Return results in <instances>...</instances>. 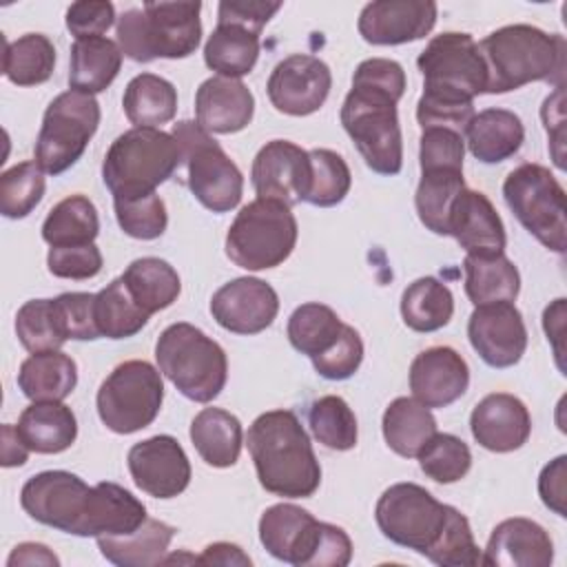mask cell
I'll list each match as a JSON object with an SVG mask.
<instances>
[{
    "label": "cell",
    "instance_id": "obj_46",
    "mask_svg": "<svg viewBox=\"0 0 567 567\" xmlns=\"http://www.w3.org/2000/svg\"><path fill=\"white\" fill-rule=\"evenodd\" d=\"M310 155V182L303 202L330 208L346 199L352 186V173L346 159L330 148H312Z\"/></svg>",
    "mask_w": 567,
    "mask_h": 567
},
{
    "label": "cell",
    "instance_id": "obj_34",
    "mask_svg": "<svg viewBox=\"0 0 567 567\" xmlns=\"http://www.w3.org/2000/svg\"><path fill=\"white\" fill-rule=\"evenodd\" d=\"M259 35L241 24L217 22L204 44V62L221 78L239 80L248 75L259 58Z\"/></svg>",
    "mask_w": 567,
    "mask_h": 567
},
{
    "label": "cell",
    "instance_id": "obj_47",
    "mask_svg": "<svg viewBox=\"0 0 567 567\" xmlns=\"http://www.w3.org/2000/svg\"><path fill=\"white\" fill-rule=\"evenodd\" d=\"M44 171L35 159L20 162L0 175V213L9 219L27 217L44 197Z\"/></svg>",
    "mask_w": 567,
    "mask_h": 567
},
{
    "label": "cell",
    "instance_id": "obj_57",
    "mask_svg": "<svg viewBox=\"0 0 567 567\" xmlns=\"http://www.w3.org/2000/svg\"><path fill=\"white\" fill-rule=\"evenodd\" d=\"M281 9V2H264V0H224L217 7V22L241 24L255 33L268 24V20Z\"/></svg>",
    "mask_w": 567,
    "mask_h": 567
},
{
    "label": "cell",
    "instance_id": "obj_63",
    "mask_svg": "<svg viewBox=\"0 0 567 567\" xmlns=\"http://www.w3.org/2000/svg\"><path fill=\"white\" fill-rule=\"evenodd\" d=\"M29 447L22 441V436L18 434L16 425L4 423L2 425V467H20L27 463L29 458Z\"/></svg>",
    "mask_w": 567,
    "mask_h": 567
},
{
    "label": "cell",
    "instance_id": "obj_50",
    "mask_svg": "<svg viewBox=\"0 0 567 567\" xmlns=\"http://www.w3.org/2000/svg\"><path fill=\"white\" fill-rule=\"evenodd\" d=\"M113 210L124 235L133 239H157L164 235L168 226L166 204L157 193L128 199H113Z\"/></svg>",
    "mask_w": 567,
    "mask_h": 567
},
{
    "label": "cell",
    "instance_id": "obj_18",
    "mask_svg": "<svg viewBox=\"0 0 567 567\" xmlns=\"http://www.w3.org/2000/svg\"><path fill=\"white\" fill-rule=\"evenodd\" d=\"M133 483L153 498L179 496L193 476L190 461L171 434H155L135 443L126 456Z\"/></svg>",
    "mask_w": 567,
    "mask_h": 567
},
{
    "label": "cell",
    "instance_id": "obj_20",
    "mask_svg": "<svg viewBox=\"0 0 567 567\" xmlns=\"http://www.w3.org/2000/svg\"><path fill=\"white\" fill-rule=\"evenodd\" d=\"M250 182L261 199H277L286 206L303 202L310 182V155L288 140L264 144L250 168Z\"/></svg>",
    "mask_w": 567,
    "mask_h": 567
},
{
    "label": "cell",
    "instance_id": "obj_43",
    "mask_svg": "<svg viewBox=\"0 0 567 567\" xmlns=\"http://www.w3.org/2000/svg\"><path fill=\"white\" fill-rule=\"evenodd\" d=\"M93 310L100 337L106 339L135 337L148 323L151 317L133 301L122 277L113 279L100 292H95Z\"/></svg>",
    "mask_w": 567,
    "mask_h": 567
},
{
    "label": "cell",
    "instance_id": "obj_2",
    "mask_svg": "<svg viewBox=\"0 0 567 567\" xmlns=\"http://www.w3.org/2000/svg\"><path fill=\"white\" fill-rule=\"evenodd\" d=\"M259 485L284 498H308L321 485V465L308 432L290 410L259 414L246 434Z\"/></svg>",
    "mask_w": 567,
    "mask_h": 567
},
{
    "label": "cell",
    "instance_id": "obj_32",
    "mask_svg": "<svg viewBox=\"0 0 567 567\" xmlns=\"http://www.w3.org/2000/svg\"><path fill=\"white\" fill-rule=\"evenodd\" d=\"M190 441L206 465L233 467L244 445V430L228 410L204 408L190 423Z\"/></svg>",
    "mask_w": 567,
    "mask_h": 567
},
{
    "label": "cell",
    "instance_id": "obj_62",
    "mask_svg": "<svg viewBox=\"0 0 567 567\" xmlns=\"http://www.w3.org/2000/svg\"><path fill=\"white\" fill-rule=\"evenodd\" d=\"M16 565H47L58 567L60 558L42 543H20L13 547V551L7 558V567Z\"/></svg>",
    "mask_w": 567,
    "mask_h": 567
},
{
    "label": "cell",
    "instance_id": "obj_45",
    "mask_svg": "<svg viewBox=\"0 0 567 567\" xmlns=\"http://www.w3.org/2000/svg\"><path fill=\"white\" fill-rule=\"evenodd\" d=\"M312 436L328 450L346 452L357 445L359 427L352 408L337 394H326L312 401L308 410Z\"/></svg>",
    "mask_w": 567,
    "mask_h": 567
},
{
    "label": "cell",
    "instance_id": "obj_38",
    "mask_svg": "<svg viewBox=\"0 0 567 567\" xmlns=\"http://www.w3.org/2000/svg\"><path fill=\"white\" fill-rule=\"evenodd\" d=\"M346 323L337 317V312L319 301L301 303L292 310L288 319V341L290 346L306 354L308 359H317L326 354L343 334Z\"/></svg>",
    "mask_w": 567,
    "mask_h": 567
},
{
    "label": "cell",
    "instance_id": "obj_37",
    "mask_svg": "<svg viewBox=\"0 0 567 567\" xmlns=\"http://www.w3.org/2000/svg\"><path fill=\"white\" fill-rule=\"evenodd\" d=\"M465 295L474 306L514 301L520 290L518 268L501 255H465Z\"/></svg>",
    "mask_w": 567,
    "mask_h": 567
},
{
    "label": "cell",
    "instance_id": "obj_7",
    "mask_svg": "<svg viewBox=\"0 0 567 567\" xmlns=\"http://www.w3.org/2000/svg\"><path fill=\"white\" fill-rule=\"evenodd\" d=\"M159 372L190 401H215L228 379L224 348L186 321L171 323L155 343Z\"/></svg>",
    "mask_w": 567,
    "mask_h": 567
},
{
    "label": "cell",
    "instance_id": "obj_29",
    "mask_svg": "<svg viewBox=\"0 0 567 567\" xmlns=\"http://www.w3.org/2000/svg\"><path fill=\"white\" fill-rule=\"evenodd\" d=\"M78 385V365L62 350L29 354L18 370V388L31 401H64Z\"/></svg>",
    "mask_w": 567,
    "mask_h": 567
},
{
    "label": "cell",
    "instance_id": "obj_23",
    "mask_svg": "<svg viewBox=\"0 0 567 567\" xmlns=\"http://www.w3.org/2000/svg\"><path fill=\"white\" fill-rule=\"evenodd\" d=\"M470 385L465 359L450 346H434L419 352L410 365L412 396L425 408H447Z\"/></svg>",
    "mask_w": 567,
    "mask_h": 567
},
{
    "label": "cell",
    "instance_id": "obj_54",
    "mask_svg": "<svg viewBox=\"0 0 567 567\" xmlns=\"http://www.w3.org/2000/svg\"><path fill=\"white\" fill-rule=\"evenodd\" d=\"M60 317L69 339L75 341H93L100 339V330L95 326V295L93 292H62L55 297Z\"/></svg>",
    "mask_w": 567,
    "mask_h": 567
},
{
    "label": "cell",
    "instance_id": "obj_21",
    "mask_svg": "<svg viewBox=\"0 0 567 567\" xmlns=\"http://www.w3.org/2000/svg\"><path fill=\"white\" fill-rule=\"evenodd\" d=\"M432 0H374L359 13V35L368 44L394 47L425 38L436 24Z\"/></svg>",
    "mask_w": 567,
    "mask_h": 567
},
{
    "label": "cell",
    "instance_id": "obj_13",
    "mask_svg": "<svg viewBox=\"0 0 567 567\" xmlns=\"http://www.w3.org/2000/svg\"><path fill=\"white\" fill-rule=\"evenodd\" d=\"M97 126L100 104L93 95L73 89L55 95L35 140V164L49 175L69 171L86 151Z\"/></svg>",
    "mask_w": 567,
    "mask_h": 567
},
{
    "label": "cell",
    "instance_id": "obj_22",
    "mask_svg": "<svg viewBox=\"0 0 567 567\" xmlns=\"http://www.w3.org/2000/svg\"><path fill=\"white\" fill-rule=\"evenodd\" d=\"M470 430L481 447L507 454L527 443L532 434V416L518 396L492 392L474 405L470 414Z\"/></svg>",
    "mask_w": 567,
    "mask_h": 567
},
{
    "label": "cell",
    "instance_id": "obj_36",
    "mask_svg": "<svg viewBox=\"0 0 567 567\" xmlns=\"http://www.w3.org/2000/svg\"><path fill=\"white\" fill-rule=\"evenodd\" d=\"M124 115L135 128H159L177 113V89L162 75H135L122 95Z\"/></svg>",
    "mask_w": 567,
    "mask_h": 567
},
{
    "label": "cell",
    "instance_id": "obj_35",
    "mask_svg": "<svg viewBox=\"0 0 567 567\" xmlns=\"http://www.w3.org/2000/svg\"><path fill=\"white\" fill-rule=\"evenodd\" d=\"M133 301L146 312L155 315L173 306L182 292L177 270L159 257L133 259L120 275Z\"/></svg>",
    "mask_w": 567,
    "mask_h": 567
},
{
    "label": "cell",
    "instance_id": "obj_49",
    "mask_svg": "<svg viewBox=\"0 0 567 567\" xmlns=\"http://www.w3.org/2000/svg\"><path fill=\"white\" fill-rule=\"evenodd\" d=\"M425 558L443 567H476L483 560L481 547L474 540L470 520L452 505H447L445 525Z\"/></svg>",
    "mask_w": 567,
    "mask_h": 567
},
{
    "label": "cell",
    "instance_id": "obj_9",
    "mask_svg": "<svg viewBox=\"0 0 567 567\" xmlns=\"http://www.w3.org/2000/svg\"><path fill=\"white\" fill-rule=\"evenodd\" d=\"M423 75V97L450 104H472L485 93L487 69L470 33L445 31L434 35L416 58Z\"/></svg>",
    "mask_w": 567,
    "mask_h": 567
},
{
    "label": "cell",
    "instance_id": "obj_6",
    "mask_svg": "<svg viewBox=\"0 0 567 567\" xmlns=\"http://www.w3.org/2000/svg\"><path fill=\"white\" fill-rule=\"evenodd\" d=\"M184 153L173 133L162 128H128L117 135L102 162V179L113 199L155 193L173 177Z\"/></svg>",
    "mask_w": 567,
    "mask_h": 567
},
{
    "label": "cell",
    "instance_id": "obj_60",
    "mask_svg": "<svg viewBox=\"0 0 567 567\" xmlns=\"http://www.w3.org/2000/svg\"><path fill=\"white\" fill-rule=\"evenodd\" d=\"M543 328L547 334V341L554 348V357L558 363V370L563 372V334H565V299H554L545 312H543Z\"/></svg>",
    "mask_w": 567,
    "mask_h": 567
},
{
    "label": "cell",
    "instance_id": "obj_1",
    "mask_svg": "<svg viewBox=\"0 0 567 567\" xmlns=\"http://www.w3.org/2000/svg\"><path fill=\"white\" fill-rule=\"evenodd\" d=\"M405 71L388 58L363 60L341 104V126L354 142L365 166L379 175L403 168V137L396 104L405 93Z\"/></svg>",
    "mask_w": 567,
    "mask_h": 567
},
{
    "label": "cell",
    "instance_id": "obj_5",
    "mask_svg": "<svg viewBox=\"0 0 567 567\" xmlns=\"http://www.w3.org/2000/svg\"><path fill=\"white\" fill-rule=\"evenodd\" d=\"M202 2H144L117 18V44L135 62L188 58L202 40Z\"/></svg>",
    "mask_w": 567,
    "mask_h": 567
},
{
    "label": "cell",
    "instance_id": "obj_42",
    "mask_svg": "<svg viewBox=\"0 0 567 567\" xmlns=\"http://www.w3.org/2000/svg\"><path fill=\"white\" fill-rule=\"evenodd\" d=\"M55 47L44 33H24L13 42L4 40L2 73L18 86H38L53 75Z\"/></svg>",
    "mask_w": 567,
    "mask_h": 567
},
{
    "label": "cell",
    "instance_id": "obj_15",
    "mask_svg": "<svg viewBox=\"0 0 567 567\" xmlns=\"http://www.w3.org/2000/svg\"><path fill=\"white\" fill-rule=\"evenodd\" d=\"M95 487L66 470L38 472L20 489L22 509L38 523L86 538Z\"/></svg>",
    "mask_w": 567,
    "mask_h": 567
},
{
    "label": "cell",
    "instance_id": "obj_39",
    "mask_svg": "<svg viewBox=\"0 0 567 567\" xmlns=\"http://www.w3.org/2000/svg\"><path fill=\"white\" fill-rule=\"evenodd\" d=\"M454 315L452 290L434 277L414 279L401 295L403 323L414 332H436Z\"/></svg>",
    "mask_w": 567,
    "mask_h": 567
},
{
    "label": "cell",
    "instance_id": "obj_30",
    "mask_svg": "<svg viewBox=\"0 0 567 567\" xmlns=\"http://www.w3.org/2000/svg\"><path fill=\"white\" fill-rule=\"evenodd\" d=\"M175 532L177 529L164 520L146 518L133 534L100 536L95 540L100 554L117 567H153L164 563Z\"/></svg>",
    "mask_w": 567,
    "mask_h": 567
},
{
    "label": "cell",
    "instance_id": "obj_19",
    "mask_svg": "<svg viewBox=\"0 0 567 567\" xmlns=\"http://www.w3.org/2000/svg\"><path fill=\"white\" fill-rule=\"evenodd\" d=\"M279 312V295L257 277H237L215 290L213 319L235 334H259L272 326Z\"/></svg>",
    "mask_w": 567,
    "mask_h": 567
},
{
    "label": "cell",
    "instance_id": "obj_61",
    "mask_svg": "<svg viewBox=\"0 0 567 567\" xmlns=\"http://www.w3.org/2000/svg\"><path fill=\"white\" fill-rule=\"evenodd\" d=\"M197 563L204 565H239V567H250L252 560L248 554H244V549L235 543H210L199 556Z\"/></svg>",
    "mask_w": 567,
    "mask_h": 567
},
{
    "label": "cell",
    "instance_id": "obj_28",
    "mask_svg": "<svg viewBox=\"0 0 567 567\" xmlns=\"http://www.w3.org/2000/svg\"><path fill=\"white\" fill-rule=\"evenodd\" d=\"M18 434L35 454H60L75 443L78 421L62 401H38L22 410Z\"/></svg>",
    "mask_w": 567,
    "mask_h": 567
},
{
    "label": "cell",
    "instance_id": "obj_11",
    "mask_svg": "<svg viewBox=\"0 0 567 567\" xmlns=\"http://www.w3.org/2000/svg\"><path fill=\"white\" fill-rule=\"evenodd\" d=\"M162 401V372L142 359L115 365L95 396L100 421L115 434H133L148 427L157 419Z\"/></svg>",
    "mask_w": 567,
    "mask_h": 567
},
{
    "label": "cell",
    "instance_id": "obj_52",
    "mask_svg": "<svg viewBox=\"0 0 567 567\" xmlns=\"http://www.w3.org/2000/svg\"><path fill=\"white\" fill-rule=\"evenodd\" d=\"M310 361H312V368L317 370V374L328 381L350 379L363 361V341H361L359 332L346 323L343 334L337 341V346L330 348L326 354L310 359Z\"/></svg>",
    "mask_w": 567,
    "mask_h": 567
},
{
    "label": "cell",
    "instance_id": "obj_10",
    "mask_svg": "<svg viewBox=\"0 0 567 567\" xmlns=\"http://www.w3.org/2000/svg\"><path fill=\"white\" fill-rule=\"evenodd\" d=\"M503 197L529 235H534L551 252H565V188L547 166L532 162L516 166L503 182Z\"/></svg>",
    "mask_w": 567,
    "mask_h": 567
},
{
    "label": "cell",
    "instance_id": "obj_48",
    "mask_svg": "<svg viewBox=\"0 0 567 567\" xmlns=\"http://www.w3.org/2000/svg\"><path fill=\"white\" fill-rule=\"evenodd\" d=\"M421 472L443 485L461 481L472 467V452L467 443L454 434L436 432L419 452Z\"/></svg>",
    "mask_w": 567,
    "mask_h": 567
},
{
    "label": "cell",
    "instance_id": "obj_16",
    "mask_svg": "<svg viewBox=\"0 0 567 567\" xmlns=\"http://www.w3.org/2000/svg\"><path fill=\"white\" fill-rule=\"evenodd\" d=\"M332 89L330 66L317 55L292 53L284 58L268 78L270 104L286 115L306 117L323 106Z\"/></svg>",
    "mask_w": 567,
    "mask_h": 567
},
{
    "label": "cell",
    "instance_id": "obj_26",
    "mask_svg": "<svg viewBox=\"0 0 567 567\" xmlns=\"http://www.w3.org/2000/svg\"><path fill=\"white\" fill-rule=\"evenodd\" d=\"M467 255H501L505 226L494 204L481 190L463 188L450 215V233Z\"/></svg>",
    "mask_w": 567,
    "mask_h": 567
},
{
    "label": "cell",
    "instance_id": "obj_59",
    "mask_svg": "<svg viewBox=\"0 0 567 567\" xmlns=\"http://www.w3.org/2000/svg\"><path fill=\"white\" fill-rule=\"evenodd\" d=\"M563 97H565V86H556V91L543 102L540 117L545 124L547 135H551V155L558 168H565L563 162V146H565V111H563Z\"/></svg>",
    "mask_w": 567,
    "mask_h": 567
},
{
    "label": "cell",
    "instance_id": "obj_25",
    "mask_svg": "<svg viewBox=\"0 0 567 567\" xmlns=\"http://www.w3.org/2000/svg\"><path fill=\"white\" fill-rule=\"evenodd\" d=\"M252 113L255 97L241 80L213 75L195 93V117L208 133H237L250 124Z\"/></svg>",
    "mask_w": 567,
    "mask_h": 567
},
{
    "label": "cell",
    "instance_id": "obj_44",
    "mask_svg": "<svg viewBox=\"0 0 567 567\" xmlns=\"http://www.w3.org/2000/svg\"><path fill=\"white\" fill-rule=\"evenodd\" d=\"M16 334L18 341L29 350L49 352L60 350L69 337L60 317V308L55 299H29L20 306L16 315Z\"/></svg>",
    "mask_w": 567,
    "mask_h": 567
},
{
    "label": "cell",
    "instance_id": "obj_51",
    "mask_svg": "<svg viewBox=\"0 0 567 567\" xmlns=\"http://www.w3.org/2000/svg\"><path fill=\"white\" fill-rule=\"evenodd\" d=\"M465 137L452 128H423L419 140V164L423 171H463Z\"/></svg>",
    "mask_w": 567,
    "mask_h": 567
},
{
    "label": "cell",
    "instance_id": "obj_40",
    "mask_svg": "<svg viewBox=\"0 0 567 567\" xmlns=\"http://www.w3.org/2000/svg\"><path fill=\"white\" fill-rule=\"evenodd\" d=\"M100 233V219L93 202L84 195H69L58 202L42 221V239L51 248L86 246Z\"/></svg>",
    "mask_w": 567,
    "mask_h": 567
},
{
    "label": "cell",
    "instance_id": "obj_58",
    "mask_svg": "<svg viewBox=\"0 0 567 567\" xmlns=\"http://www.w3.org/2000/svg\"><path fill=\"white\" fill-rule=\"evenodd\" d=\"M567 456L560 454L554 461H549L538 476V494L545 507H549L558 516H567L565 507V494H567Z\"/></svg>",
    "mask_w": 567,
    "mask_h": 567
},
{
    "label": "cell",
    "instance_id": "obj_56",
    "mask_svg": "<svg viewBox=\"0 0 567 567\" xmlns=\"http://www.w3.org/2000/svg\"><path fill=\"white\" fill-rule=\"evenodd\" d=\"M474 117V104H450V102H436L427 97H419L416 102V122L421 128L430 126H443L452 128L461 135H465L467 124Z\"/></svg>",
    "mask_w": 567,
    "mask_h": 567
},
{
    "label": "cell",
    "instance_id": "obj_31",
    "mask_svg": "<svg viewBox=\"0 0 567 567\" xmlns=\"http://www.w3.org/2000/svg\"><path fill=\"white\" fill-rule=\"evenodd\" d=\"M122 49L104 35L75 40L69 62V86L80 93H102L122 69Z\"/></svg>",
    "mask_w": 567,
    "mask_h": 567
},
{
    "label": "cell",
    "instance_id": "obj_53",
    "mask_svg": "<svg viewBox=\"0 0 567 567\" xmlns=\"http://www.w3.org/2000/svg\"><path fill=\"white\" fill-rule=\"evenodd\" d=\"M102 252L95 244L86 246H64V248H49L47 266L53 277L60 279H93L102 270Z\"/></svg>",
    "mask_w": 567,
    "mask_h": 567
},
{
    "label": "cell",
    "instance_id": "obj_8",
    "mask_svg": "<svg viewBox=\"0 0 567 567\" xmlns=\"http://www.w3.org/2000/svg\"><path fill=\"white\" fill-rule=\"evenodd\" d=\"M299 237L297 219L284 202L252 199L226 233V255L244 270H268L284 264Z\"/></svg>",
    "mask_w": 567,
    "mask_h": 567
},
{
    "label": "cell",
    "instance_id": "obj_4",
    "mask_svg": "<svg viewBox=\"0 0 567 567\" xmlns=\"http://www.w3.org/2000/svg\"><path fill=\"white\" fill-rule=\"evenodd\" d=\"M259 540L272 558L295 567H346L352 560V540L341 527L292 503L270 505L261 514Z\"/></svg>",
    "mask_w": 567,
    "mask_h": 567
},
{
    "label": "cell",
    "instance_id": "obj_24",
    "mask_svg": "<svg viewBox=\"0 0 567 567\" xmlns=\"http://www.w3.org/2000/svg\"><path fill=\"white\" fill-rule=\"evenodd\" d=\"M554 560L551 536L532 518L501 520L487 540L481 565L489 567H549Z\"/></svg>",
    "mask_w": 567,
    "mask_h": 567
},
{
    "label": "cell",
    "instance_id": "obj_12",
    "mask_svg": "<svg viewBox=\"0 0 567 567\" xmlns=\"http://www.w3.org/2000/svg\"><path fill=\"white\" fill-rule=\"evenodd\" d=\"M171 133L182 146L184 164L188 168L186 182L195 199L213 213L233 210L244 195V175L239 166L197 122H177Z\"/></svg>",
    "mask_w": 567,
    "mask_h": 567
},
{
    "label": "cell",
    "instance_id": "obj_33",
    "mask_svg": "<svg viewBox=\"0 0 567 567\" xmlns=\"http://www.w3.org/2000/svg\"><path fill=\"white\" fill-rule=\"evenodd\" d=\"M381 430L388 447L403 456L416 458L425 443L439 432L436 419L414 396H396L383 412Z\"/></svg>",
    "mask_w": 567,
    "mask_h": 567
},
{
    "label": "cell",
    "instance_id": "obj_27",
    "mask_svg": "<svg viewBox=\"0 0 567 567\" xmlns=\"http://www.w3.org/2000/svg\"><path fill=\"white\" fill-rule=\"evenodd\" d=\"M463 137L478 162L498 164L518 153L525 140V126L514 111L485 109L474 113Z\"/></svg>",
    "mask_w": 567,
    "mask_h": 567
},
{
    "label": "cell",
    "instance_id": "obj_3",
    "mask_svg": "<svg viewBox=\"0 0 567 567\" xmlns=\"http://www.w3.org/2000/svg\"><path fill=\"white\" fill-rule=\"evenodd\" d=\"M487 69L485 93H507L532 82L565 80V38L532 24H507L478 42Z\"/></svg>",
    "mask_w": 567,
    "mask_h": 567
},
{
    "label": "cell",
    "instance_id": "obj_17",
    "mask_svg": "<svg viewBox=\"0 0 567 567\" xmlns=\"http://www.w3.org/2000/svg\"><path fill=\"white\" fill-rule=\"evenodd\" d=\"M467 339L489 368H512L527 350V328L514 301L474 306L467 321Z\"/></svg>",
    "mask_w": 567,
    "mask_h": 567
},
{
    "label": "cell",
    "instance_id": "obj_41",
    "mask_svg": "<svg viewBox=\"0 0 567 567\" xmlns=\"http://www.w3.org/2000/svg\"><path fill=\"white\" fill-rule=\"evenodd\" d=\"M463 188V171H423L414 195V206L421 224L434 235L445 237L450 233L452 206Z\"/></svg>",
    "mask_w": 567,
    "mask_h": 567
},
{
    "label": "cell",
    "instance_id": "obj_14",
    "mask_svg": "<svg viewBox=\"0 0 567 567\" xmlns=\"http://www.w3.org/2000/svg\"><path fill=\"white\" fill-rule=\"evenodd\" d=\"M447 516V505L416 483H394L377 501L374 520L381 534L399 547L427 554Z\"/></svg>",
    "mask_w": 567,
    "mask_h": 567
},
{
    "label": "cell",
    "instance_id": "obj_55",
    "mask_svg": "<svg viewBox=\"0 0 567 567\" xmlns=\"http://www.w3.org/2000/svg\"><path fill=\"white\" fill-rule=\"evenodd\" d=\"M115 22V7L106 0H80L66 9V29L75 40L104 35Z\"/></svg>",
    "mask_w": 567,
    "mask_h": 567
}]
</instances>
